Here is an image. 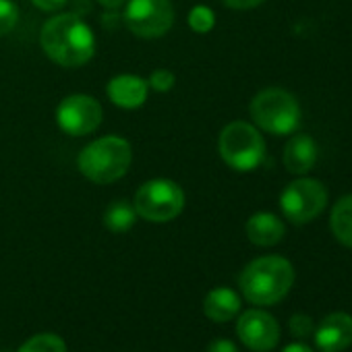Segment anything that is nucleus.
<instances>
[{
  "label": "nucleus",
  "mask_w": 352,
  "mask_h": 352,
  "mask_svg": "<svg viewBox=\"0 0 352 352\" xmlns=\"http://www.w3.org/2000/svg\"><path fill=\"white\" fill-rule=\"evenodd\" d=\"M40 44L48 58L67 69L81 67L96 54V38L91 28L71 13L48 19L42 28Z\"/></svg>",
  "instance_id": "1"
},
{
  "label": "nucleus",
  "mask_w": 352,
  "mask_h": 352,
  "mask_svg": "<svg viewBox=\"0 0 352 352\" xmlns=\"http://www.w3.org/2000/svg\"><path fill=\"white\" fill-rule=\"evenodd\" d=\"M239 284L249 302L259 307L276 305L290 292L294 284V267L280 255H265L243 270Z\"/></svg>",
  "instance_id": "2"
},
{
  "label": "nucleus",
  "mask_w": 352,
  "mask_h": 352,
  "mask_svg": "<svg viewBox=\"0 0 352 352\" xmlns=\"http://www.w3.org/2000/svg\"><path fill=\"white\" fill-rule=\"evenodd\" d=\"M133 160L131 143L122 137H102L91 141L79 153V170L98 185H110L126 174Z\"/></svg>",
  "instance_id": "3"
},
{
  "label": "nucleus",
  "mask_w": 352,
  "mask_h": 352,
  "mask_svg": "<svg viewBox=\"0 0 352 352\" xmlns=\"http://www.w3.org/2000/svg\"><path fill=\"white\" fill-rule=\"evenodd\" d=\"M249 110L253 122L272 135H290L300 124V106L296 98L280 87H267L259 91Z\"/></svg>",
  "instance_id": "4"
},
{
  "label": "nucleus",
  "mask_w": 352,
  "mask_h": 352,
  "mask_svg": "<svg viewBox=\"0 0 352 352\" xmlns=\"http://www.w3.org/2000/svg\"><path fill=\"white\" fill-rule=\"evenodd\" d=\"M218 149L222 160L239 172L255 170L265 157V141L261 133L243 120H234L224 126L220 133Z\"/></svg>",
  "instance_id": "5"
},
{
  "label": "nucleus",
  "mask_w": 352,
  "mask_h": 352,
  "mask_svg": "<svg viewBox=\"0 0 352 352\" xmlns=\"http://www.w3.org/2000/svg\"><path fill=\"white\" fill-rule=\"evenodd\" d=\"M133 206L147 222H170L185 210V193L174 181L155 179L139 187Z\"/></svg>",
  "instance_id": "6"
},
{
  "label": "nucleus",
  "mask_w": 352,
  "mask_h": 352,
  "mask_svg": "<svg viewBox=\"0 0 352 352\" xmlns=\"http://www.w3.org/2000/svg\"><path fill=\"white\" fill-rule=\"evenodd\" d=\"M327 206V189L315 179H298L280 195V208L292 224L315 220Z\"/></svg>",
  "instance_id": "7"
},
{
  "label": "nucleus",
  "mask_w": 352,
  "mask_h": 352,
  "mask_svg": "<svg viewBox=\"0 0 352 352\" xmlns=\"http://www.w3.org/2000/svg\"><path fill=\"white\" fill-rule=\"evenodd\" d=\"M124 23L139 38H162L174 23L172 3L170 0H129Z\"/></svg>",
  "instance_id": "8"
},
{
  "label": "nucleus",
  "mask_w": 352,
  "mask_h": 352,
  "mask_svg": "<svg viewBox=\"0 0 352 352\" xmlns=\"http://www.w3.org/2000/svg\"><path fill=\"white\" fill-rule=\"evenodd\" d=\"M102 118H104V110L100 102L83 94L65 98L56 110L58 126L71 137H83L94 133L102 124Z\"/></svg>",
  "instance_id": "9"
},
{
  "label": "nucleus",
  "mask_w": 352,
  "mask_h": 352,
  "mask_svg": "<svg viewBox=\"0 0 352 352\" xmlns=\"http://www.w3.org/2000/svg\"><path fill=\"white\" fill-rule=\"evenodd\" d=\"M236 333L247 348L255 352H267L276 348L280 340V325L270 313L261 309H251L241 315L236 323Z\"/></svg>",
  "instance_id": "10"
},
{
  "label": "nucleus",
  "mask_w": 352,
  "mask_h": 352,
  "mask_svg": "<svg viewBox=\"0 0 352 352\" xmlns=\"http://www.w3.org/2000/svg\"><path fill=\"white\" fill-rule=\"evenodd\" d=\"M315 344L321 352H342L352 344V317L348 313H331L321 319L315 329Z\"/></svg>",
  "instance_id": "11"
},
{
  "label": "nucleus",
  "mask_w": 352,
  "mask_h": 352,
  "mask_svg": "<svg viewBox=\"0 0 352 352\" xmlns=\"http://www.w3.org/2000/svg\"><path fill=\"white\" fill-rule=\"evenodd\" d=\"M149 85L137 75H118L108 83V98L124 110H135L145 104Z\"/></svg>",
  "instance_id": "12"
},
{
  "label": "nucleus",
  "mask_w": 352,
  "mask_h": 352,
  "mask_svg": "<svg viewBox=\"0 0 352 352\" xmlns=\"http://www.w3.org/2000/svg\"><path fill=\"white\" fill-rule=\"evenodd\" d=\"M247 236L253 245L257 247H274L278 245L284 234H286V228L282 224V220L270 212H259V214H253L249 220H247Z\"/></svg>",
  "instance_id": "13"
},
{
  "label": "nucleus",
  "mask_w": 352,
  "mask_h": 352,
  "mask_svg": "<svg viewBox=\"0 0 352 352\" xmlns=\"http://www.w3.org/2000/svg\"><path fill=\"white\" fill-rule=\"evenodd\" d=\"M317 162V143L309 135H292L284 147V166L292 174H307Z\"/></svg>",
  "instance_id": "14"
},
{
  "label": "nucleus",
  "mask_w": 352,
  "mask_h": 352,
  "mask_svg": "<svg viewBox=\"0 0 352 352\" xmlns=\"http://www.w3.org/2000/svg\"><path fill=\"white\" fill-rule=\"evenodd\" d=\"M241 311V298L230 288H214L204 300V313L218 323L230 321Z\"/></svg>",
  "instance_id": "15"
},
{
  "label": "nucleus",
  "mask_w": 352,
  "mask_h": 352,
  "mask_svg": "<svg viewBox=\"0 0 352 352\" xmlns=\"http://www.w3.org/2000/svg\"><path fill=\"white\" fill-rule=\"evenodd\" d=\"M329 226L338 243L352 249V195L338 199L329 216Z\"/></svg>",
  "instance_id": "16"
},
{
  "label": "nucleus",
  "mask_w": 352,
  "mask_h": 352,
  "mask_svg": "<svg viewBox=\"0 0 352 352\" xmlns=\"http://www.w3.org/2000/svg\"><path fill=\"white\" fill-rule=\"evenodd\" d=\"M135 220H137V212H135V206L129 204L126 199H120V201H112L104 214V224L110 232H116V234H122L126 230H131L135 226Z\"/></svg>",
  "instance_id": "17"
},
{
  "label": "nucleus",
  "mask_w": 352,
  "mask_h": 352,
  "mask_svg": "<svg viewBox=\"0 0 352 352\" xmlns=\"http://www.w3.org/2000/svg\"><path fill=\"white\" fill-rule=\"evenodd\" d=\"M17 352H67V344L56 333H38L30 338Z\"/></svg>",
  "instance_id": "18"
},
{
  "label": "nucleus",
  "mask_w": 352,
  "mask_h": 352,
  "mask_svg": "<svg viewBox=\"0 0 352 352\" xmlns=\"http://www.w3.org/2000/svg\"><path fill=\"white\" fill-rule=\"evenodd\" d=\"M189 25H191V30L197 32V34H208V32H212L214 25H216V15H214V11L208 9V7H195V9L189 13Z\"/></svg>",
  "instance_id": "19"
},
{
  "label": "nucleus",
  "mask_w": 352,
  "mask_h": 352,
  "mask_svg": "<svg viewBox=\"0 0 352 352\" xmlns=\"http://www.w3.org/2000/svg\"><path fill=\"white\" fill-rule=\"evenodd\" d=\"M19 21V9L13 0H0V36H7L15 30Z\"/></svg>",
  "instance_id": "20"
},
{
  "label": "nucleus",
  "mask_w": 352,
  "mask_h": 352,
  "mask_svg": "<svg viewBox=\"0 0 352 352\" xmlns=\"http://www.w3.org/2000/svg\"><path fill=\"white\" fill-rule=\"evenodd\" d=\"M174 81H176L174 73H170V71H166V69H157V71L151 73L147 85H149L151 89H155V91H170V89L174 87Z\"/></svg>",
  "instance_id": "21"
},
{
  "label": "nucleus",
  "mask_w": 352,
  "mask_h": 352,
  "mask_svg": "<svg viewBox=\"0 0 352 352\" xmlns=\"http://www.w3.org/2000/svg\"><path fill=\"white\" fill-rule=\"evenodd\" d=\"M290 331L296 338H307L313 331V321L307 315H292L290 317Z\"/></svg>",
  "instance_id": "22"
},
{
  "label": "nucleus",
  "mask_w": 352,
  "mask_h": 352,
  "mask_svg": "<svg viewBox=\"0 0 352 352\" xmlns=\"http://www.w3.org/2000/svg\"><path fill=\"white\" fill-rule=\"evenodd\" d=\"M208 352H239V348L226 340V338H220V340H214L210 346H208Z\"/></svg>",
  "instance_id": "23"
},
{
  "label": "nucleus",
  "mask_w": 352,
  "mask_h": 352,
  "mask_svg": "<svg viewBox=\"0 0 352 352\" xmlns=\"http://www.w3.org/2000/svg\"><path fill=\"white\" fill-rule=\"evenodd\" d=\"M222 3L230 9H239V11H247L253 7H259L263 0H222Z\"/></svg>",
  "instance_id": "24"
},
{
  "label": "nucleus",
  "mask_w": 352,
  "mask_h": 352,
  "mask_svg": "<svg viewBox=\"0 0 352 352\" xmlns=\"http://www.w3.org/2000/svg\"><path fill=\"white\" fill-rule=\"evenodd\" d=\"M32 3L42 11H58L67 5V0H32Z\"/></svg>",
  "instance_id": "25"
},
{
  "label": "nucleus",
  "mask_w": 352,
  "mask_h": 352,
  "mask_svg": "<svg viewBox=\"0 0 352 352\" xmlns=\"http://www.w3.org/2000/svg\"><path fill=\"white\" fill-rule=\"evenodd\" d=\"M282 352H313V350H311L307 344H298V342H296V344H288Z\"/></svg>",
  "instance_id": "26"
},
{
  "label": "nucleus",
  "mask_w": 352,
  "mask_h": 352,
  "mask_svg": "<svg viewBox=\"0 0 352 352\" xmlns=\"http://www.w3.org/2000/svg\"><path fill=\"white\" fill-rule=\"evenodd\" d=\"M98 3L106 9H118L120 5H124L126 0H98Z\"/></svg>",
  "instance_id": "27"
}]
</instances>
